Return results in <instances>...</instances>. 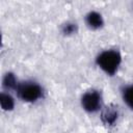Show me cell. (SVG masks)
I'll return each mask as SVG.
<instances>
[{
  "label": "cell",
  "instance_id": "obj_1",
  "mask_svg": "<svg viewBox=\"0 0 133 133\" xmlns=\"http://www.w3.org/2000/svg\"><path fill=\"white\" fill-rule=\"evenodd\" d=\"M96 63L104 73L113 76L122 63V55L117 50H104L97 56Z\"/></svg>",
  "mask_w": 133,
  "mask_h": 133
},
{
  "label": "cell",
  "instance_id": "obj_2",
  "mask_svg": "<svg viewBox=\"0 0 133 133\" xmlns=\"http://www.w3.org/2000/svg\"><path fill=\"white\" fill-rule=\"evenodd\" d=\"M16 90H17L18 97L22 101L28 102V103L36 102L37 100L42 99L44 95L43 87L34 81L19 82V85Z\"/></svg>",
  "mask_w": 133,
  "mask_h": 133
},
{
  "label": "cell",
  "instance_id": "obj_3",
  "mask_svg": "<svg viewBox=\"0 0 133 133\" xmlns=\"http://www.w3.org/2000/svg\"><path fill=\"white\" fill-rule=\"evenodd\" d=\"M81 106L82 108L89 112L95 113L102 109V95L98 90L91 89L86 91L81 97Z\"/></svg>",
  "mask_w": 133,
  "mask_h": 133
},
{
  "label": "cell",
  "instance_id": "obj_4",
  "mask_svg": "<svg viewBox=\"0 0 133 133\" xmlns=\"http://www.w3.org/2000/svg\"><path fill=\"white\" fill-rule=\"evenodd\" d=\"M101 121L106 126H113L118 117V109L115 105L110 104L104 108H102L101 111Z\"/></svg>",
  "mask_w": 133,
  "mask_h": 133
},
{
  "label": "cell",
  "instance_id": "obj_5",
  "mask_svg": "<svg viewBox=\"0 0 133 133\" xmlns=\"http://www.w3.org/2000/svg\"><path fill=\"white\" fill-rule=\"evenodd\" d=\"M85 23L90 29L96 30V29H100L103 27L104 20H103V17L100 12L92 10V11H89L85 16Z\"/></svg>",
  "mask_w": 133,
  "mask_h": 133
},
{
  "label": "cell",
  "instance_id": "obj_6",
  "mask_svg": "<svg viewBox=\"0 0 133 133\" xmlns=\"http://www.w3.org/2000/svg\"><path fill=\"white\" fill-rule=\"evenodd\" d=\"M0 105H1L2 110L10 111L15 107V100L9 94L2 91L0 94Z\"/></svg>",
  "mask_w": 133,
  "mask_h": 133
},
{
  "label": "cell",
  "instance_id": "obj_7",
  "mask_svg": "<svg viewBox=\"0 0 133 133\" xmlns=\"http://www.w3.org/2000/svg\"><path fill=\"white\" fill-rule=\"evenodd\" d=\"M2 85L7 90L8 89H17V87L19 85V82H18L15 74H12V73H6L4 75V77H3Z\"/></svg>",
  "mask_w": 133,
  "mask_h": 133
},
{
  "label": "cell",
  "instance_id": "obj_8",
  "mask_svg": "<svg viewBox=\"0 0 133 133\" xmlns=\"http://www.w3.org/2000/svg\"><path fill=\"white\" fill-rule=\"evenodd\" d=\"M122 96L124 102L133 110V84L125 86L122 90Z\"/></svg>",
  "mask_w": 133,
  "mask_h": 133
},
{
  "label": "cell",
  "instance_id": "obj_9",
  "mask_svg": "<svg viewBox=\"0 0 133 133\" xmlns=\"http://www.w3.org/2000/svg\"><path fill=\"white\" fill-rule=\"evenodd\" d=\"M77 30H78V26H77L76 23L68 22V23L63 24L62 27H61V32L64 35H72V34L76 33Z\"/></svg>",
  "mask_w": 133,
  "mask_h": 133
}]
</instances>
